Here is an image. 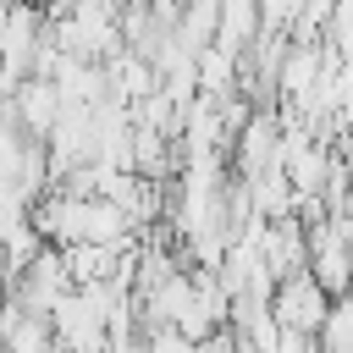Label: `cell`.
Returning <instances> with one entry per match:
<instances>
[{"label": "cell", "instance_id": "1", "mask_svg": "<svg viewBox=\"0 0 353 353\" xmlns=\"http://www.w3.org/2000/svg\"><path fill=\"white\" fill-rule=\"evenodd\" d=\"M325 309H331V292L309 276V265L276 276V287H270V314L281 320V331H320Z\"/></svg>", "mask_w": 353, "mask_h": 353}, {"label": "cell", "instance_id": "2", "mask_svg": "<svg viewBox=\"0 0 353 353\" xmlns=\"http://www.w3.org/2000/svg\"><path fill=\"white\" fill-rule=\"evenodd\" d=\"M105 353H154V347H149V336L121 331V336H110V342H105Z\"/></svg>", "mask_w": 353, "mask_h": 353}]
</instances>
